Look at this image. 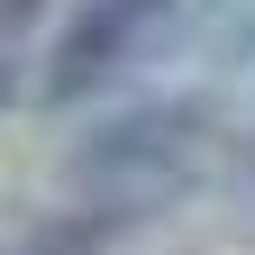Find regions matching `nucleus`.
Here are the masks:
<instances>
[{
  "label": "nucleus",
  "instance_id": "f03ea898",
  "mask_svg": "<svg viewBox=\"0 0 255 255\" xmlns=\"http://www.w3.org/2000/svg\"><path fill=\"white\" fill-rule=\"evenodd\" d=\"M173 9H182V0H82V9L55 27L37 91H46V101H91V91H110L128 64H146L155 46H164Z\"/></svg>",
  "mask_w": 255,
  "mask_h": 255
},
{
  "label": "nucleus",
  "instance_id": "f257e3e1",
  "mask_svg": "<svg viewBox=\"0 0 255 255\" xmlns=\"http://www.w3.org/2000/svg\"><path fill=\"white\" fill-rule=\"evenodd\" d=\"M210 155V110L201 101H146L137 119H110L82 146V182L110 210H155L164 191H182Z\"/></svg>",
  "mask_w": 255,
  "mask_h": 255
}]
</instances>
